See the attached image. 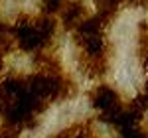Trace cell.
I'll list each match as a JSON object with an SVG mask.
<instances>
[{"label": "cell", "instance_id": "cell-2", "mask_svg": "<svg viewBox=\"0 0 148 138\" xmlns=\"http://www.w3.org/2000/svg\"><path fill=\"white\" fill-rule=\"evenodd\" d=\"M42 2V10L47 16H56V14H61V10L65 8L67 0H40Z\"/></svg>", "mask_w": 148, "mask_h": 138}, {"label": "cell", "instance_id": "cell-1", "mask_svg": "<svg viewBox=\"0 0 148 138\" xmlns=\"http://www.w3.org/2000/svg\"><path fill=\"white\" fill-rule=\"evenodd\" d=\"M87 18H89V10H87V6L83 2H79V0H67L65 8L61 10V20L59 22L63 26V30L75 32Z\"/></svg>", "mask_w": 148, "mask_h": 138}]
</instances>
